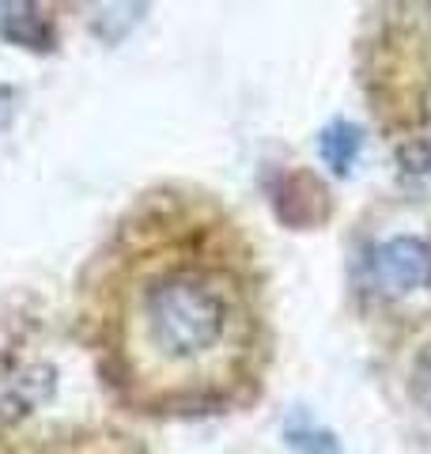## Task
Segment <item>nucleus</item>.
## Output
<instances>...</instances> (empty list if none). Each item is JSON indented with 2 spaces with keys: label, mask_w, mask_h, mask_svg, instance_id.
Here are the masks:
<instances>
[{
  "label": "nucleus",
  "mask_w": 431,
  "mask_h": 454,
  "mask_svg": "<svg viewBox=\"0 0 431 454\" xmlns=\"http://www.w3.org/2000/svg\"><path fill=\"white\" fill-rule=\"evenodd\" d=\"M140 345L167 367H193L216 356L235 330L227 280L200 265H170L144 280L137 295Z\"/></svg>",
  "instance_id": "obj_1"
},
{
  "label": "nucleus",
  "mask_w": 431,
  "mask_h": 454,
  "mask_svg": "<svg viewBox=\"0 0 431 454\" xmlns=\"http://www.w3.org/2000/svg\"><path fill=\"white\" fill-rule=\"evenodd\" d=\"M364 280L386 300L431 288V243L420 235H394L371 247L364 258Z\"/></svg>",
  "instance_id": "obj_2"
},
{
  "label": "nucleus",
  "mask_w": 431,
  "mask_h": 454,
  "mask_svg": "<svg viewBox=\"0 0 431 454\" xmlns=\"http://www.w3.org/2000/svg\"><path fill=\"white\" fill-rule=\"evenodd\" d=\"M0 38L27 50H53V23L38 4H8L0 0Z\"/></svg>",
  "instance_id": "obj_3"
},
{
  "label": "nucleus",
  "mask_w": 431,
  "mask_h": 454,
  "mask_svg": "<svg viewBox=\"0 0 431 454\" xmlns=\"http://www.w3.org/2000/svg\"><path fill=\"white\" fill-rule=\"evenodd\" d=\"M364 152V129L352 121H333L318 133V155L333 175H349Z\"/></svg>",
  "instance_id": "obj_4"
},
{
  "label": "nucleus",
  "mask_w": 431,
  "mask_h": 454,
  "mask_svg": "<svg viewBox=\"0 0 431 454\" xmlns=\"http://www.w3.org/2000/svg\"><path fill=\"white\" fill-rule=\"evenodd\" d=\"M397 178L405 190L431 193V137L409 140L397 148Z\"/></svg>",
  "instance_id": "obj_5"
},
{
  "label": "nucleus",
  "mask_w": 431,
  "mask_h": 454,
  "mask_svg": "<svg viewBox=\"0 0 431 454\" xmlns=\"http://www.w3.org/2000/svg\"><path fill=\"white\" fill-rule=\"evenodd\" d=\"M284 439H287V447H292L295 454H344L341 443L333 439V432L318 428V424L307 420V417L287 420L284 424Z\"/></svg>",
  "instance_id": "obj_6"
},
{
  "label": "nucleus",
  "mask_w": 431,
  "mask_h": 454,
  "mask_svg": "<svg viewBox=\"0 0 431 454\" xmlns=\"http://www.w3.org/2000/svg\"><path fill=\"white\" fill-rule=\"evenodd\" d=\"M409 397L416 402L424 417H431V340L412 356V367H409Z\"/></svg>",
  "instance_id": "obj_7"
},
{
  "label": "nucleus",
  "mask_w": 431,
  "mask_h": 454,
  "mask_svg": "<svg viewBox=\"0 0 431 454\" xmlns=\"http://www.w3.org/2000/svg\"><path fill=\"white\" fill-rule=\"evenodd\" d=\"M424 114H427V121H431V88H427V95H424Z\"/></svg>",
  "instance_id": "obj_8"
}]
</instances>
